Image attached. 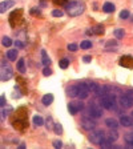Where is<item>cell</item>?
Masks as SVG:
<instances>
[{
  "mask_svg": "<svg viewBox=\"0 0 133 149\" xmlns=\"http://www.w3.org/2000/svg\"><path fill=\"white\" fill-rule=\"evenodd\" d=\"M43 75H44V76H51V75H52V71H51L48 67H45V68L43 69Z\"/></svg>",
  "mask_w": 133,
  "mask_h": 149,
  "instance_id": "cell-33",
  "label": "cell"
},
{
  "mask_svg": "<svg viewBox=\"0 0 133 149\" xmlns=\"http://www.w3.org/2000/svg\"><path fill=\"white\" fill-rule=\"evenodd\" d=\"M120 17H121V19H128V17H129V11L122 9V11L120 12Z\"/></svg>",
  "mask_w": 133,
  "mask_h": 149,
  "instance_id": "cell-28",
  "label": "cell"
},
{
  "mask_svg": "<svg viewBox=\"0 0 133 149\" xmlns=\"http://www.w3.org/2000/svg\"><path fill=\"white\" fill-rule=\"evenodd\" d=\"M13 5H15V1L13 0H4V1H1L0 3V13H4V12L8 11Z\"/></svg>",
  "mask_w": 133,
  "mask_h": 149,
  "instance_id": "cell-9",
  "label": "cell"
},
{
  "mask_svg": "<svg viewBox=\"0 0 133 149\" xmlns=\"http://www.w3.org/2000/svg\"><path fill=\"white\" fill-rule=\"evenodd\" d=\"M118 124L122 125L124 128H132V125H133L132 117H130V116H126V115L120 116V121H118Z\"/></svg>",
  "mask_w": 133,
  "mask_h": 149,
  "instance_id": "cell-7",
  "label": "cell"
},
{
  "mask_svg": "<svg viewBox=\"0 0 133 149\" xmlns=\"http://www.w3.org/2000/svg\"><path fill=\"white\" fill-rule=\"evenodd\" d=\"M1 44H3L4 47H11L12 44H13V41H12L9 37H7V36H4L3 40H1Z\"/></svg>",
  "mask_w": 133,
  "mask_h": 149,
  "instance_id": "cell-23",
  "label": "cell"
},
{
  "mask_svg": "<svg viewBox=\"0 0 133 149\" xmlns=\"http://www.w3.org/2000/svg\"><path fill=\"white\" fill-rule=\"evenodd\" d=\"M13 44L16 45V48H20V49L24 48V43L21 41V40H16V41H13Z\"/></svg>",
  "mask_w": 133,
  "mask_h": 149,
  "instance_id": "cell-32",
  "label": "cell"
},
{
  "mask_svg": "<svg viewBox=\"0 0 133 149\" xmlns=\"http://www.w3.org/2000/svg\"><path fill=\"white\" fill-rule=\"evenodd\" d=\"M41 63L45 65V67H48V65L51 64V59L48 57V55H47V52L44 49L41 51Z\"/></svg>",
  "mask_w": 133,
  "mask_h": 149,
  "instance_id": "cell-17",
  "label": "cell"
},
{
  "mask_svg": "<svg viewBox=\"0 0 133 149\" xmlns=\"http://www.w3.org/2000/svg\"><path fill=\"white\" fill-rule=\"evenodd\" d=\"M114 36L117 39H122L125 36V32H124V29H121V28H117V29L114 31Z\"/></svg>",
  "mask_w": 133,
  "mask_h": 149,
  "instance_id": "cell-25",
  "label": "cell"
},
{
  "mask_svg": "<svg viewBox=\"0 0 133 149\" xmlns=\"http://www.w3.org/2000/svg\"><path fill=\"white\" fill-rule=\"evenodd\" d=\"M53 146H55V148H61V146H63V142L60 141V140H56V141H53Z\"/></svg>",
  "mask_w": 133,
  "mask_h": 149,
  "instance_id": "cell-34",
  "label": "cell"
},
{
  "mask_svg": "<svg viewBox=\"0 0 133 149\" xmlns=\"http://www.w3.org/2000/svg\"><path fill=\"white\" fill-rule=\"evenodd\" d=\"M132 116H133V112H132ZM132 120H133V117H132Z\"/></svg>",
  "mask_w": 133,
  "mask_h": 149,
  "instance_id": "cell-39",
  "label": "cell"
},
{
  "mask_svg": "<svg viewBox=\"0 0 133 149\" xmlns=\"http://www.w3.org/2000/svg\"><path fill=\"white\" fill-rule=\"evenodd\" d=\"M33 124L35 125H43L44 124V120H43L41 116H39V115L33 116Z\"/></svg>",
  "mask_w": 133,
  "mask_h": 149,
  "instance_id": "cell-21",
  "label": "cell"
},
{
  "mask_svg": "<svg viewBox=\"0 0 133 149\" xmlns=\"http://www.w3.org/2000/svg\"><path fill=\"white\" fill-rule=\"evenodd\" d=\"M91 60H92L91 56H84V57H83V61H84V63H89Z\"/></svg>",
  "mask_w": 133,
  "mask_h": 149,
  "instance_id": "cell-37",
  "label": "cell"
},
{
  "mask_svg": "<svg viewBox=\"0 0 133 149\" xmlns=\"http://www.w3.org/2000/svg\"><path fill=\"white\" fill-rule=\"evenodd\" d=\"M105 125L108 126V128H110V129H117L120 124H118L117 120H114V119H112V117H110V119H106L105 120Z\"/></svg>",
  "mask_w": 133,
  "mask_h": 149,
  "instance_id": "cell-11",
  "label": "cell"
},
{
  "mask_svg": "<svg viewBox=\"0 0 133 149\" xmlns=\"http://www.w3.org/2000/svg\"><path fill=\"white\" fill-rule=\"evenodd\" d=\"M52 128H53L52 117H48V119H47V129H52Z\"/></svg>",
  "mask_w": 133,
  "mask_h": 149,
  "instance_id": "cell-30",
  "label": "cell"
},
{
  "mask_svg": "<svg viewBox=\"0 0 133 149\" xmlns=\"http://www.w3.org/2000/svg\"><path fill=\"white\" fill-rule=\"evenodd\" d=\"M17 55H19L17 49H9V51L7 52V57H8V60L15 61L16 59H17Z\"/></svg>",
  "mask_w": 133,
  "mask_h": 149,
  "instance_id": "cell-14",
  "label": "cell"
},
{
  "mask_svg": "<svg viewBox=\"0 0 133 149\" xmlns=\"http://www.w3.org/2000/svg\"><path fill=\"white\" fill-rule=\"evenodd\" d=\"M91 47H92V43L89 41V40H85V41H83L80 44V48H81V49H89Z\"/></svg>",
  "mask_w": 133,
  "mask_h": 149,
  "instance_id": "cell-26",
  "label": "cell"
},
{
  "mask_svg": "<svg viewBox=\"0 0 133 149\" xmlns=\"http://www.w3.org/2000/svg\"><path fill=\"white\" fill-rule=\"evenodd\" d=\"M12 76H13V71L9 65H1L0 67V80L1 81L11 80Z\"/></svg>",
  "mask_w": 133,
  "mask_h": 149,
  "instance_id": "cell-3",
  "label": "cell"
},
{
  "mask_svg": "<svg viewBox=\"0 0 133 149\" xmlns=\"http://www.w3.org/2000/svg\"><path fill=\"white\" fill-rule=\"evenodd\" d=\"M81 128H83L84 130H92L96 128V122L93 121V120L85 117V119L81 120Z\"/></svg>",
  "mask_w": 133,
  "mask_h": 149,
  "instance_id": "cell-6",
  "label": "cell"
},
{
  "mask_svg": "<svg viewBox=\"0 0 133 149\" xmlns=\"http://www.w3.org/2000/svg\"><path fill=\"white\" fill-rule=\"evenodd\" d=\"M77 87H79V93H77V96H79L81 100H85L88 97V95H89V91H88L87 85L84 84H77Z\"/></svg>",
  "mask_w": 133,
  "mask_h": 149,
  "instance_id": "cell-8",
  "label": "cell"
},
{
  "mask_svg": "<svg viewBox=\"0 0 133 149\" xmlns=\"http://www.w3.org/2000/svg\"><path fill=\"white\" fill-rule=\"evenodd\" d=\"M118 104L120 107L122 108H130L133 105V96L129 95V93H125V95H121L118 97Z\"/></svg>",
  "mask_w": 133,
  "mask_h": 149,
  "instance_id": "cell-4",
  "label": "cell"
},
{
  "mask_svg": "<svg viewBox=\"0 0 133 149\" xmlns=\"http://www.w3.org/2000/svg\"><path fill=\"white\" fill-rule=\"evenodd\" d=\"M85 85H87V88L89 92H95V93H99L100 92V87L96 83H85Z\"/></svg>",
  "mask_w": 133,
  "mask_h": 149,
  "instance_id": "cell-12",
  "label": "cell"
},
{
  "mask_svg": "<svg viewBox=\"0 0 133 149\" xmlns=\"http://www.w3.org/2000/svg\"><path fill=\"white\" fill-rule=\"evenodd\" d=\"M67 93H68V96H71V97H77L79 87H77V85H71L68 88V91H67Z\"/></svg>",
  "mask_w": 133,
  "mask_h": 149,
  "instance_id": "cell-13",
  "label": "cell"
},
{
  "mask_svg": "<svg viewBox=\"0 0 133 149\" xmlns=\"http://www.w3.org/2000/svg\"><path fill=\"white\" fill-rule=\"evenodd\" d=\"M77 108H79V111H83L84 104H83V103H77Z\"/></svg>",
  "mask_w": 133,
  "mask_h": 149,
  "instance_id": "cell-38",
  "label": "cell"
},
{
  "mask_svg": "<svg viewBox=\"0 0 133 149\" xmlns=\"http://www.w3.org/2000/svg\"><path fill=\"white\" fill-rule=\"evenodd\" d=\"M59 65H60L61 69H67L68 68V65H69V60L68 59H61L60 63H59Z\"/></svg>",
  "mask_w": 133,
  "mask_h": 149,
  "instance_id": "cell-24",
  "label": "cell"
},
{
  "mask_svg": "<svg viewBox=\"0 0 133 149\" xmlns=\"http://www.w3.org/2000/svg\"><path fill=\"white\" fill-rule=\"evenodd\" d=\"M117 138H118V133H117V129H112L108 133V136L105 137L106 141H109L110 144H113L114 141H117Z\"/></svg>",
  "mask_w": 133,
  "mask_h": 149,
  "instance_id": "cell-10",
  "label": "cell"
},
{
  "mask_svg": "<svg viewBox=\"0 0 133 149\" xmlns=\"http://www.w3.org/2000/svg\"><path fill=\"white\" fill-rule=\"evenodd\" d=\"M89 115H91L92 119H99L103 116V108L97 104H92L89 107Z\"/></svg>",
  "mask_w": 133,
  "mask_h": 149,
  "instance_id": "cell-5",
  "label": "cell"
},
{
  "mask_svg": "<svg viewBox=\"0 0 133 149\" xmlns=\"http://www.w3.org/2000/svg\"><path fill=\"white\" fill-rule=\"evenodd\" d=\"M132 134H133V133H132Z\"/></svg>",
  "mask_w": 133,
  "mask_h": 149,
  "instance_id": "cell-41",
  "label": "cell"
},
{
  "mask_svg": "<svg viewBox=\"0 0 133 149\" xmlns=\"http://www.w3.org/2000/svg\"><path fill=\"white\" fill-rule=\"evenodd\" d=\"M65 9H67V13L72 17H76V16H80L81 13L84 12L85 7H84V3L83 1H69V3L65 4Z\"/></svg>",
  "mask_w": 133,
  "mask_h": 149,
  "instance_id": "cell-1",
  "label": "cell"
},
{
  "mask_svg": "<svg viewBox=\"0 0 133 149\" xmlns=\"http://www.w3.org/2000/svg\"><path fill=\"white\" fill-rule=\"evenodd\" d=\"M52 16H55V17H61V16H63V11L55 9V11H52Z\"/></svg>",
  "mask_w": 133,
  "mask_h": 149,
  "instance_id": "cell-29",
  "label": "cell"
},
{
  "mask_svg": "<svg viewBox=\"0 0 133 149\" xmlns=\"http://www.w3.org/2000/svg\"><path fill=\"white\" fill-rule=\"evenodd\" d=\"M110 45H117V41L116 40H109V41L106 43V48H109Z\"/></svg>",
  "mask_w": 133,
  "mask_h": 149,
  "instance_id": "cell-36",
  "label": "cell"
},
{
  "mask_svg": "<svg viewBox=\"0 0 133 149\" xmlns=\"http://www.w3.org/2000/svg\"><path fill=\"white\" fill-rule=\"evenodd\" d=\"M53 130L56 134H61L63 133V128H61L60 124H53Z\"/></svg>",
  "mask_w": 133,
  "mask_h": 149,
  "instance_id": "cell-27",
  "label": "cell"
},
{
  "mask_svg": "<svg viewBox=\"0 0 133 149\" xmlns=\"http://www.w3.org/2000/svg\"><path fill=\"white\" fill-rule=\"evenodd\" d=\"M103 11L105 12V13H112V12H114V4L112 3H105L103 5Z\"/></svg>",
  "mask_w": 133,
  "mask_h": 149,
  "instance_id": "cell-16",
  "label": "cell"
},
{
  "mask_svg": "<svg viewBox=\"0 0 133 149\" xmlns=\"http://www.w3.org/2000/svg\"><path fill=\"white\" fill-rule=\"evenodd\" d=\"M5 107V96H0V108Z\"/></svg>",
  "mask_w": 133,
  "mask_h": 149,
  "instance_id": "cell-35",
  "label": "cell"
},
{
  "mask_svg": "<svg viewBox=\"0 0 133 149\" xmlns=\"http://www.w3.org/2000/svg\"><path fill=\"white\" fill-rule=\"evenodd\" d=\"M93 33H96V35H103V33H104V27L101 25V24H97V25L93 28Z\"/></svg>",
  "mask_w": 133,
  "mask_h": 149,
  "instance_id": "cell-22",
  "label": "cell"
},
{
  "mask_svg": "<svg viewBox=\"0 0 133 149\" xmlns=\"http://www.w3.org/2000/svg\"><path fill=\"white\" fill-rule=\"evenodd\" d=\"M89 141L92 144H95V145H100L101 142L104 141V138H105V133H104V130L101 129H92L91 133H89Z\"/></svg>",
  "mask_w": 133,
  "mask_h": 149,
  "instance_id": "cell-2",
  "label": "cell"
},
{
  "mask_svg": "<svg viewBox=\"0 0 133 149\" xmlns=\"http://www.w3.org/2000/svg\"><path fill=\"white\" fill-rule=\"evenodd\" d=\"M124 140H125L126 146H128V148H133V134L132 133L126 134L125 137H124Z\"/></svg>",
  "mask_w": 133,
  "mask_h": 149,
  "instance_id": "cell-20",
  "label": "cell"
},
{
  "mask_svg": "<svg viewBox=\"0 0 133 149\" xmlns=\"http://www.w3.org/2000/svg\"><path fill=\"white\" fill-rule=\"evenodd\" d=\"M68 111L71 115H76L79 112V108H77V103H69L68 104Z\"/></svg>",
  "mask_w": 133,
  "mask_h": 149,
  "instance_id": "cell-18",
  "label": "cell"
},
{
  "mask_svg": "<svg viewBox=\"0 0 133 149\" xmlns=\"http://www.w3.org/2000/svg\"><path fill=\"white\" fill-rule=\"evenodd\" d=\"M52 101H53V95H51V93H47V95L43 96L41 103L44 104V105H49V104H52Z\"/></svg>",
  "mask_w": 133,
  "mask_h": 149,
  "instance_id": "cell-15",
  "label": "cell"
},
{
  "mask_svg": "<svg viewBox=\"0 0 133 149\" xmlns=\"http://www.w3.org/2000/svg\"><path fill=\"white\" fill-rule=\"evenodd\" d=\"M132 121H133V120H132Z\"/></svg>",
  "mask_w": 133,
  "mask_h": 149,
  "instance_id": "cell-40",
  "label": "cell"
},
{
  "mask_svg": "<svg viewBox=\"0 0 133 149\" xmlns=\"http://www.w3.org/2000/svg\"><path fill=\"white\" fill-rule=\"evenodd\" d=\"M17 71L20 73L25 72V61H24V59H19V61H17Z\"/></svg>",
  "mask_w": 133,
  "mask_h": 149,
  "instance_id": "cell-19",
  "label": "cell"
},
{
  "mask_svg": "<svg viewBox=\"0 0 133 149\" xmlns=\"http://www.w3.org/2000/svg\"><path fill=\"white\" fill-rule=\"evenodd\" d=\"M68 49L69 51H72V52H75V51H77L79 49V45H77V44H68Z\"/></svg>",
  "mask_w": 133,
  "mask_h": 149,
  "instance_id": "cell-31",
  "label": "cell"
}]
</instances>
